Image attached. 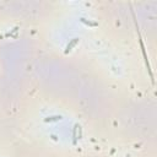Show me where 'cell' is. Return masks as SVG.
I'll list each match as a JSON object with an SVG mask.
<instances>
[{
    "mask_svg": "<svg viewBox=\"0 0 157 157\" xmlns=\"http://www.w3.org/2000/svg\"><path fill=\"white\" fill-rule=\"evenodd\" d=\"M78 42H80V38H77V37H76V38H73L71 41H70V42L68 43V45H67V48H65V51H64L65 54H69V53L73 51V48L76 47V44Z\"/></svg>",
    "mask_w": 157,
    "mask_h": 157,
    "instance_id": "6da1fadb",
    "label": "cell"
},
{
    "mask_svg": "<svg viewBox=\"0 0 157 157\" xmlns=\"http://www.w3.org/2000/svg\"><path fill=\"white\" fill-rule=\"evenodd\" d=\"M63 120L61 115H51V117L44 118V123H54V122H60Z\"/></svg>",
    "mask_w": 157,
    "mask_h": 157,
    "instance_id": "7a4b0ae2",
    "label": "cell"
},
{
    "mask_svg": "<svg viewBox=\"0 0 157 157\" xmlns=\"http://www.w3.org/2000/svg\"><path fill=\"white\" fill-rule=\"evenodd\" d=\"M80 21L84 25H86V26H88V27H97L98 26V23L96 21H91V20H87L85 17H80Z\"/></svg>",
    "mask_w": 157,
    "mask_h": 157,
    "instance_id": "3957f363",
    "label": "cell"
},
{
    "mask_svg": "<svg viewBox=\"0 0 157 157\" xmlns=\"http://www.w3.org/2000/svg\"><path fill=\"white\" fill-rule=\"evenodd\" d=\"M17 32H19V27H15L12 31L7 32L4 35V37H11V38H17Z\"/></svg>",
    "mask_w": 157,
    "mask_h": 157,
    "instance_id": "277c9868",
    "label": "cell"
},
{
    "mask_svg": "<svg viewBox=\"0 0 157 157\" xmlns=\"http://www.w3.org/2000/svg\"><path fill=\"white\" fill-rule=\"evenodd\" d=\"M77 128H78V124H75L74 125V129H73V144L76 145L77 144Z\"/></svg>",
    "mask_w": 157,
    "mask_h": 157,
    "instance_id": "5b68a950",
    "label": "cell"
}]
</instances>
